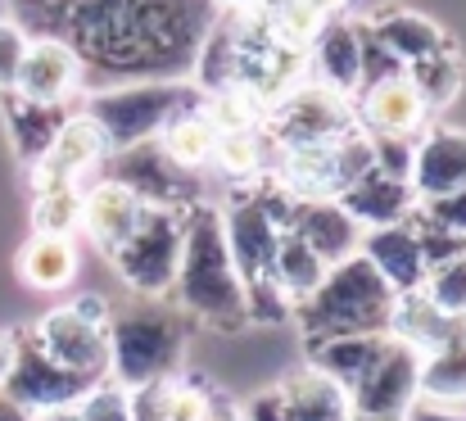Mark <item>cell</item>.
Here are the masks:
<instances>
[{
	"instance_id": "6da1fadb",
	"label": "cell",
	"mask_w": 466,
	"mask_h": 421,
	"mask_svg": "<svg viewBox=\"0 0 466 421\" xmlns=\"http://www.w3.org/2000/svg\"><path fill=\"white\" fill-rule=\"evenodd\" d=\"M64 18V41L114 73L177 68L186 64L204 32L213 0H55Z\"/></svg>"
},
{
	"instance_id": "7a4b0ae2",
	"label": "cell",
	"mask_w": 466,
	"mask_h": 421,
	"mask_svg": "<svg viewBox=\"0 0 466 421\" xmlns=\"http://www.w3.org/2000/svg\"><path fill=\"white\" fill-rule=\"evenodd\" d=\"M295 195H286L277 181L272 186H240L222 209V236H227V254L236 263V277L245 285V303H249V322H286L290 317V299L277 290L272 263H277V241L286 231Z\"/></svg>"
},
{
	"instance_id": "3957f363",
	"label": "cell",
	"mask_w": 466,
	"mask_h": 421,
	"mask_svg": "<svg viewBox=\"0 0 466 421\" xmlns=\"http://www.w3.org/2000/svg\"><path fill=\"white\" fill-rule=\"evenodd\" d=\"M172 294L181 313L213 331H245L249 326V303L245 285L236 277V263L227 254L222 218L213 204H190L186 209V231H181V263L172 277Z\"/></svg>"
},
{
	"instance_id": "277c9868",
	"label": "cell",
	"mask_w": 466,
	"mask_h": 421,
	"mask_svg": "<svg viewBox=\"0 0 466 421\" xmlns=\"http://www.w3.org/2000/svg\"><path fill=\"white\" fill-rule=\"evenodd\" d=\"M390 313H394V290L362 254L330 263L326 277L317 281V290L290 308L304 340L353 335V331H390Z\"/></svg>"
},
{
	"instance_id": "5b68a950",
	"label": "cell",
	"mask_w": 466,
	"mask_h": 421,
	"mask_svg": "<svg viewBox=\"0 0 466 421\" xmlns=\"http://www.w3.org/2000/svg\"><path fill=\"white\" fill-rule=\"evenodd\" d=\"M204 105V91L195 82H132L114 87L86 100V118L105 132L109 149H127L141 140H155L177 114H190Z\"/></svg>"
},
{
	"instance_id": "8992f818",
	"label": "cell",
	"mask_w": 466,
	"mask_h": 421,
	"mask_svg": "<svg viewBox=\"0 0 466 421\" xmlns=\"http://www.w3.org/2000/svg\"><path fill=\"white\" fill-rule=\"evenodd\" d=\"M186 322L167 308H141L109 317V381L137 390L181 372Z\"/></svg>"
},
{
	"instance_id": "52a82bcc",
	"label": "cell",
	"mask_w": 466,
	"mask_h": 421,
	"mask_svg": "<svg viewBox=\"0 0 466 421\" xmlns=\"http://www.w3.org/2000/svg\"><path fill=\"white\" fill-rule=\"evenodd\" d=\"M32 335L41 340V349L59 367H68V372H77L86 381H105L109 376V303L105 299L82 294V299H73L64 308H50L32 326Z\"/></svg>"
},
{
	"instance_id": "ba28073f",
	"label": "cell",
	"mask_w": 466,
	"mask_h": 421,
	"mask_svg": "<svg viewBox=\"0 0 466 421\" xmlns=\"http://www.w3.org/2000/svg\"><path fill=\"white\" fill-rule=\"evenodd\" d=\"M181 231H186V209H158L146 204L137 231L109 254L118 277L127 281L137 294L155 299L172 290L177 263H181Z\"/></svg>"
},
{
	"instance_id": "9c48e42d",
	"label": "cell",
	"mask_w": 466,
	"mask_h": 421,
	"mask_svg": "<svg viewBox=\"0 0 466 421\" xmlns=\"http://www.w3.org/2000/svg\"><path fill=\"white\" fill-rule=\"evenodd\" d=\"M353 128H358V118H353L349 96H339V91H330L321 82L290 87L263 114V137L272 140L277 149L281 145H330V140H339Z\"/></svg>"
},
{
	"instance_id": "30bf717a",
	"label": "cell",
	"mask_w": 466,
	"mask_h": 421,
	"mask_svg": "<svg viewBox=\"0 0 466 421\" xmlns=\"http://www.w3.org/2000/svg\"><path fill=\"white\" fill-rule=\"evenodd\" d=\"M100 168H105V177L123 181L127 190H137L146 204H158V209L204 204V177L195 168L172 163L158 140H141V145H127V149H109Z\"/></svg>"
},
{
	"instance_id": "8fae6325",
	"label": "cell",
	"mask_w": 466,
	"mask_h": 421,
	"mask_svg": "<svg viewBox=\"0 0 466 421\" xmlns=\"http://www.w3.org/2000/svg\"><path fill=\"white\" fill-rule=\"evenodd\" d=\"M91 385L96 381L59 367L41 349V340L32 331H14V363H9V372L0 381V395H9L18 408H27L32 417L36 413H55V408H73Z\"/></svg>"
},
{
	"instance_id": "7c38bea8",
	"label": "cell",
	"mask_w": 466,
	"mask_h": 421,
	"mask_svg": "<svg viewBox=\"0 0 466 421\" xmlns=\"http://www.w3.org/2000/svg\"><path fill=\"white\" fill-rule=\"evenodd\" d=\"M417 381H421V349L390 335L371 372L349 390V408L371 417H403V408L417 399Z\"/></svg>"
},
{
	"instance_id": "4fadbf2b",
	"label": "cell",
	"mask_w": 466,
	"mask_h": 421,
	"mask_svg": "<svg viewBox=\"0 0 466 421\" xmlns=\"http://www.w3.org/2000/svg\"><path fill=\"white\" fill-rule=\"evenodd\" d=\"M105 154H109L105 132L86 114H68L59 137L50 140V149L32 163V181H36V190L41 186H82L86 172H96L105 163Z\"/></svg>"
},
{
	"instance_id": "5bb4252c",
	"label": "cell",
	"mask_w": 466,
	"mask_h": 421,
	"mask_svg": "<svg viewBox=\"0 0 466 421\" xmlns=\"http://www.w3.org/2000/svg\"><path fill=\"white\" fill-rule=\"evenodd\" d=\"M353 118L362 132H399V137H421L431 109L421 105L417 87L408 82V73H394V77H376V82H362L358 96H353Z\"/></svg>"
},
{
	"instance_id": "9a60e30c",
	"label": "cell",
	"mask_w": 466,
	"mask_h": 421,
	"mask_svg": "<svg viewBox=\"0 0 466 421\" xmlns=\"http://www.w3.org/2000/svg\"><path fill=\"white\" fill-rule=\"evenodd\" d=\"M286 227L309 245L326 268H330V263H339V259H349V254H358V245H362V222H358V218L335 200V195L295 200V204H290Z\"/></svg>"
},
{
	"instance_id": "2e32d148",
	"label": "cell",
	"mask_w": 466,
	"mask_h": 421,
	"mask_svg": "<svg viewBox=\"0 0 466 421\" xmlns=\"http://www.w3.org/2000/svg\"><path fill=\"white\" fill-rule=\"evenodd\" d=\"M77 87H82V55L64 36H36V41H27V55H23V68H18V82H14L18 96L68 105Z\"/></svg>"
},
{
	"instance_id": "e0dca14e",
	"label": "cell",
	"mask_w": 466,
	"mask_h": 421,
	"mask_svg": "<svg viewBox=\"0 0 466 421\" xmlns=\"http://www.w3.org/2000/svg\"><path fill=\"white\" fill-rule=\"evenodd\" d=\"M358 254L390 281L394 294L403 290H421L426 281V259H421V241H417V227L412 218L403 222H385V227H362V245Z\"/></svg>"
},
{
	"instance_id": "ac0fdd59",
	"label": "cell",
	"mask_w": 466,
	"mask_h": 421,
	"mask_svg": "<svg viewBox=\"0 0 466 421\" xmlns=\"http://www.w3.org/2000/svg\"><path fill=\"white\" fill-rule=\"evenodd\" d=\"M309 64L321 87H330V91L353 100L358 87H362V27L339 18V14H330L317 27V36L309 41Z\"/></svg>"
},
{
	"instance_id": "d6986e66",
	"label": "cell",
	"mask_w": 466,
	"mask_h": 421,
	"mask_svg": "<svg viewBox=\"0 0 466 421\" xmlns=\"http://www.w3.org/2000/svg\"><path fill=\"white\" fill-rule=\"evenodd\" d=\"M141 213H146V200L137 190H127L123 181H114V177H100L96 186H82V231L105 254H114L137 231Z\"/></svg>"
},
{
	"instance_id": "ffe728a7",
	"label": "cell",
	"mask_w": 466,
	"mask_h": 421,
	"mask_svg": "<svg viewBox=\"0 0 466 421\" xmlns=\"http://www.w3.org/2000/svg\"><path fill=\"white\" fill-rule=\"evenodd\" d=\"M335 200L362 222V227H385V222H403L417 213V190L408 177H390L380 168H367L358 181H349L344 190H335Z\"/></svg>"
},
{
	"instance_id": "44dd1931",
	"label": "cell",
	"mask_w": 466,
	"mask_h": 421,
	"mask_svg": "<svg viewBox=\"0 0 466 421\" xmlns=\"http://www.w3.org/2000/svg\"><path fill=\"white\" fill-rule=\"evenodd\" d=\"M408 181H412L417 200L444 195V190H462L466 186V132H458V128H431L426 137H417V154H412Z\"/></svg>"
},
{
	"instance_id": "7402d4cb",
	"label": "cell",
	"mask_w": 466,
	"mask_h": 421,
	"mask_svg": "<svg viewBox=\"0 0 466 421\" xmlns=\"http://www.w3.org/2000/svg\"><path fill=\"white\" fill-rule=\"evenodd\" d=\"M385 340H390V331L317 335V340H304V344H309V367H312V372H321V376H330L335 385L353 390V385L371 372V363L380 358Z\"/></svg>"
},
{
	"instance_id": "603a6c76",
	"label": "cell",
	"mask_w": 466,
	"mask_h": 421,
	"mask_svg": "<svg viewBox=\"0 0 466 421\" xmlns=\"http://www.w3.org/2000/svg\"><path fill=\"white\" fill-rule=\"evenodd\" d=\"M417 395L421 399H435V404H458V408H466V317H458L449 326V335L421 354Z\"/></svg>"
},
{
	"instance_id": "cb8c5ba5",
	"label": "cell",
	"mask_w": 466,
	"mask_h": 421,
	"mask_svg": "<svg viewBox=\"0 0 466 421\" xmlns=\"http://www.w3.org/2000/svg\"><path fill=\"white\" fill-rule=\"evenodd\" d=\"M367 32L408 68V64H417V59H426V55H440V50H453L449 46V36H444V27L435 23V18H426V14H412V9H394V14H376L371 23H367Z\"/></svg>"
},
{
	"instance_id": "d4e9b609",
	"label": "cell",
	"mask_w": 466,
	"mask_h": 421,
	"mask_svg": "<svg viewBox=\"0 0 466 421\" xmlns=\"http://www.w3.org/2000/svg\"><path fill=\"white\" fill-rule=\"evenodd\" d=\"M64 118H68V105L27 100V96H18V91H5V123H9L14 149H18V159H23L27 168L50 149V140L59 137Z\"/></svg>"
},
{
	"instance_id": "484cf974",
	"label": "cell",
	"mask_w": 466,
	"mask_h": 421,
	"mask_svg": "<svg viewBox=\"0 0 466 421\" xmlns=\"http://www.w3.org/2000/svg\"><path fill=\"white\" fill-rule=\"evenodd\" d=\"M335 145V140H330ZM330 145H281V163H277V186L295 200H317V195H335V149Z\"/></svg>"
},
{
	"instance_id": "4316f807",
	"label": "cell",
	"mask_w": 466,
	"mask_h": 421,
	"mask_svg": "<svg viewBox=\"0 0 466 421\" xmlns=\"http://www.w3.org/2000/svg\"><path fill=\"white\" fill-rule=\"evenodd\" d=\"M281 395H286V408H290V421H344L353 408H349V390L344 385H335L330 376H321V372H295L286 385H281Z\"/></svg>"
},
{
	"instance_id": "83f0119b",
	"label": "cell",
	"mask_w": 466,
	"mask_h": 421,
	"mask_svg": "<svg viewBox=\"0 0 466 421\" xmlns=\"http://www.w3.org/2000/svg\"><path fill=\"white\" fill-rule=\"evenodd\" d=\"M18 277L32 290H64L77 277V245L68 236H32L18 254Z\"/></svg>"
},
{
	"instance_id": "f1b7e54d",
	"label": "cell",
	"mask_w": 466,
	"mask_h": 421,
	"mask_svg": "<svg viewBox=\"0 0 466 421\" xmlns=\"http://www.w3.org/2000/svg\"><path fill=\"white\" fill-rule=\"evenodd\" d=\"M458 317H449V313H440L421 290H403V294H394V313H390V335H399V340H408L412 349H431V344H440L444 335H449V326H453Z\"/></svg>"
},
{
	"instance_id": "f546056e",
	"label": "cell",
	"mask_w": 466,
	"mask_h": 421,
	"mask_svg": "<svg viewBox=\"0 0 466 421\" xmlns=\"http://www.w3.org/2000/svg\"><path fill=\"white\" fill-rule=\"evenodd\" d=\"M268 149H272V140L263 137V128H254V132H218V145H213V159H208V163H213L227 181L249 186V181L263 177Z\"/></svg>"
},
{
	"instance_id": "4dcf8cb0",
	"label": "cell",
	"mask_w": 466,
	"mask_h": 421,
	"mask_svg": "<svg viewBox=\"0 0 466 421\" xmlns=\"http://www.w3.org/2000/svg\"><path fill=\"white\" fill-rule=\"evenodd\" d=\"M158 145H163V154L172 159V163H181V168H204L208 159H213V145H218V128L204 118V109H190V114H177L163 132H158Z\"/></svg>"
},
{
	"instance_id": "1f68e13d",
	"label": "cell",
	"mask_w": 466,
	"mask_h": 421,
	"mask_svg": "<svg viewBox=\"0 0 466 421\" xmlns=\"http://www.w3.org/2000/svg\"><path fill=\"white\" fill-rule=\"evenodd\" d=\"M272 277H277V290L290 299V308L304 299V294H312L317 290V281L326 277V263L312 254L309 245L286 227L281 231V241H277V263H272Z\"/></svg>"
},
{
	"instance_id": "d6a6232c",
	"label": "cell",
	"mask_w": 466,
	"mask_h": 421,
	"mask_svg": "<svg viewBox=\"0 0 466 421\" xmlns=\"http://www.w3.org/2000/svg\"><path fill=\"white\" fill-rule=\"evenodd\" d=\"M403 73H408V82L417 87V96H421V105H426L431 114L444 109V105H453V96L462 91V59H458L453 50L426 55V59L408 64Z\"/></svg>"
},
{
	"instance_id": "836d02e7",
	"label": "cell",
	"mask_w": 466,
	"mask_h": 421,
	"mask_svg": "<svg viewBox=\"0 0 466 421\" xmlns=\"http://www.w3.org/2000/svg\"><path fill=\"white\" fill-rule=\"evenodd\" d=\"M204 118L218 128V132H254V128H263V100L249 91V87H240V82H231V87H218V91H204Z\"/></svg>"
},
{
	"instance_id": "e575fe53",
	"label": "cell",
	"mask_w": 466,
	"mask_h": 421,
	"mask_svg": "<svg viewBox=\"0 0 466 421\" xmlns=\"http://www.w3.org/2000/svg\"><path fill=\"white\" fill-rule=\"evenodd\" d=\"M82 227V186H41L32 204V231L73 236Z\"/></svg>"
},
{
	"instance_id": "d590c367",
	"label": "cell",
	"mask_w": 466,
	"mask_h": 421,
	"mask_svg": "<svg viewBox=\"0 0 466 421\" xmlns=\"http://www.w3.org/2000/svg\"><path fill=\"white\" fill-rule=\"evenodd\" d=\"M421 294H426L440 313H449V317H466V254L449 259V263L426 268Z\"/></svg>"
},
{
	"instance_id": "8d00e7d4",
	"label": "cell",
	"mask_w": 466,
	"mask_h": 421,
	"mask_svg": "<svg viewBox=\"0 0 466 421\" xmlns=\"http://www.w3.org/2000/svg\"><path fill=\"white\" fill-rule=\"evenodd\" d=\"M73 417L77 421H132V390L105 376V381H96L73 404Z\"/></svg>"
},
{
	"instance_id": "74e56055",
	"label": "cell",
	"mask_w": 466,
	"mask_h": 421,
	"mask_svg": "<svg viewBox=\"0 0 466 421\" xmlns=\"http://www.w3.org/2000/svg\"><path fill=\"white\" fill-rule=\"evenodd\" d=\"M412 227H417V241H421V259H426V268L449 263V259L466 254V236H458V231H449V227H440V222H431V218H421V213H412Z\"/></svg>"
},
{
	"instance_id": "f35d334b",
	"label": "cell",
	"mask_w": 466,
	"mask_h": 421,
	"mask_svg": "<svg viewBox=\"0 0 466 421\" xmlns=\"http://www.w3.org/2000/svg\"><path fill=\"white\" fill-rule=\"evenodd\" d=\"M367 137H371V132H367ZM371 154H376V168H380V172L408 177V172H412V154H417V137L376 132V137H371Z\"/></svg>"
},
{
	"instance_id": "ab89813d",
	"label": "cell",
	"mask_w": 466,
	"mask_h": 421,
	"mask_svg": "<svg viewBox=\"0 0 466 421\" xmlns=\"http://www.w3.org/2000/svg\"><path fill=\"white\" fill-rule=\"evenodd\" d=\"M417 213L431 218V222H440V227H449V231H458V236H466V186L462 190H444V195L417 200Z\"/></svg>"
},
{
	"instance_id": "60d3db41",
	"label": "cell",
	"mask_w": 466,
	"mask_h": 421,
	"mask_svg": "<svg viewBox=\"0 0 466 421\" xmlns=\"http://www.w3.org/2000/svg\"><path fill=\"white\" fill-rule=\"evenodd\" d=\"M27 32L9 18H0V91H14L18 82V68H23V55H27Z\"/></svg>"
},
{
	"instance_id": "b9f144b4",
	"label": "cell",
	"mask_w": 466,
	"mask_h": 421,
	"mask_svg": "<svg viewBox=\"0 0 466 421\" xmlns=\"http://www.w3.org/2000/svg\"><path fill=\"white\" fill-rule=\"evenodd\" d=\"M208 404H213V390H208V385H177V381H172L167 421H204L208 417Z\"/></svg>"
},
{
	"instance_id": "7bdbcfd3",
	"label": "cell",
	"mask_w": 466,
	"mask_h": 421,
	"mask_svg": "<svg viewBox=\"0 0 466 421\" xmlns=\"http://www.w3.org/2000/svg\"><path fill=\"white\" fill-rule=\"evenodd\" d=\"M172 381L177 376H163L150 385H137L132 390V421H167V395H172Z\"/></svg>"
},
{
	"instance_id": "ee69618b",
	"label": "cell",
	"mask_w": 466,
	"mask_h": 421,
	"mask_svg": "<svg viewBox=\"0 0 466 421\" xmlns=\"http://www.w3.org/2000/svg\"><path fill=\"white\" fill-rule=\"evenodd\" d=\"M240 417H245V421H290V408H286V395H281V385H277V390H263V395H254V399L240 408Z\"/></svg>"
},
{
	"instance_id": "f6af8a7d",
	"label": "cell",
	"mask_w": 466,
	"mask_h": 421,
	"mask_svg": "<svg viewBox=\"0 0 466 421\" xmlns=\"http://www.w3.org/2000/svg\"><path fill=\"white\" fill-rule=\"evenodd\" d=\"M399 421H466V408L458 404H435V399H412L408 408H403V417Z\"/></svg>"
},
{
	"instance_id": "bcb514c9",
	"label": "cell",
	"mask_w": 466,
	"mask_h": 421,
	"mask_svg": "<svg viewBox=\"0 0 466 421\" xmlns=\"http://www.w3.org/2000/svg\"><path fill=\"white\" fill-rule=\"evenodd\" d=\"M204 421H245V417H240V408H236L231 399L213 395V404H208V417H204Z\"/></svg>"
},
{
	"instance_id": "7dc6e473",
	"label": "cell",
	"mask_w": 466,
	"mask_h": 421,
	"mask_svg": "<svg viewBox=\"0 0 466 421\" xmlns=\"http://www.w3.org/2000/svg\"><path fill=\"white\" fill-rule=\"evenodd\" d=\"M0 421H32V413H27V408H18L9 395H0Z\"/></svg>"
},
{
	"instance_id": "c3c4849f",
	"label": "cell",
	"mask_w": 466,
	"mask_h": 421,
	"mask_svg": "<svg viewBox=\"0 0 466 421\" xmlns=\"http://www.w3.org/2000/svg\"><path fill=\"white\" fill-rule=\"evenodd\" d=\"M9 363H14V331H0V381H5Z\"/></svg>"
},
{
	"instance_id": "681fc988",
	"label": "cell",
	"mask_w": 466,
	"mask_h": 421,
	"mask_svg": "<svg viewBox=\"0 0 466 421\" xmlns=\"http://www.w3.org/2000/svg\"><path fill=\"white\" fill-rule=\"evenodd\" d=\"M213 5H222V9H263L272 0H213Z\"/></svg>"
},
{
	"instance_id": "f907efd6",
	"label": "cell",
	"mask_w": 466,
	"mask_h": 421,
	"mask_svg": "<svg viewBox=\"0 0 466 421\" xmlns=\"http://www.w3.org/2000/svg\"><path fill=\"white\" fill-rule=\"evenodd\" d=\"M309 5L317 9V14H326V18H330V14H339V9H344L349 0H309Z\"/></svg>"
},
{
	"instance_id": "816d5d0a",
	"label": "cell",
	"mask_w": 466,
	"mask_h": 421,
	"mask_svg": "<svg viewBox=\"0 0 466 421\" xmlns=\"http://www.w3.org/2000/svg\"><path fill=\"white\" fill-rule=\"evenodd\" d=\"M32 421H77V417H73V408H55V413H36Z\"/></svg>"
},
{
	"instance_id": "f5cc1de1",
	"label": "cell",
	"mask_w": 466,
	"mask_h": 421,
	"mask_svg": "<svg viewBox=\"0 0 466 421\" xmlns=\"http://www.w3.org/2000/svg\"><path fill=\"white\" fill-rule=\"evenodd\" d=\"M344 421H399V417H371V413H349Z\"/></svg>"
}]
</instances>
